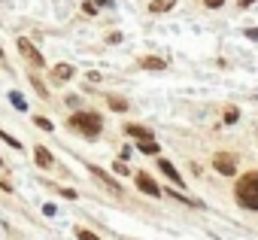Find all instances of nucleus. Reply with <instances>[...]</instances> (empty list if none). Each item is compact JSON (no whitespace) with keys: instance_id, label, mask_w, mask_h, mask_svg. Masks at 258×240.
Listing matches in <instances>:
<instances>
[{"instance_id":"1","label":"nucleus","mask_w":258,"mask_h":240,"mask_svg":"<svg viewBox=\"0 0 258 240\" xmlns=\"http://www.w3.org/2000/svg\"><path fill=\"white\" fill-rule=\"evenodd\" d=\"M234 195H237V204L243 210H258V170L243 173L234 186Z\"/></svg>"},{"instance_id":"2","label":"nucleus","mask_w":258,"mask_h":240,"mask_svg":"<svg viewBox=\"0 0 258 240\" xmlns=\"http://www.w3.org/2000/svg\"><path fill=\"white\" fill-rule=\"evenodd\" d=\"M67 128H73L76 134H82V137L94 140V137H100L103 118H100L97 112H73V115H70V122H67Z\"/></svg>"},{"instance_id":"3","label":"nucleus","mask_w":258,"mask_h":240,"mask_svg":"<svg viewBox=\"0 0 258 240\" xmlns=\"http://www.w3.org/2000/svg\"><path fill=\"white\" fill-rule=\"evenodd\" d=\"M19 52H22V55H25V61H28L31 67H37V70H40V67L46 64V58L40 55V49H37V46H34L31 40H25V37L19 40Z\"/></svg>"},{"instance_id":"4","label":"nucleus","mask_w":258,"mask_h":240,"mask_svg":"<svg viewBox=\"0 0 258 240\" xmlns=\"http://www.w3.org/2000/svg\"><path fill=\"white\" fill-rule=\"evenodd\" d=\"M134 183H137V189H140L143 195H149V198H161V195H164V189H161V186H158L149 173H143V170L134 176Z\"/></svg>"},{"instance_id":"5","label":"nucleus","mask_w":258,"mask_h":240,"mask_svg":"<svg viewBox=\"0 0 258 240\" xmlns=\"http://www.w3.org/2000/svg\"><path fill=\"white\" fill-rule=\"evenodd\" d=\"M213 167H216L222 176H237V161H234L228 152H216V155H213Z\"/></svg>"},{"instance_id":"6","label":"nucleus","mask_w":258,"mask_h":240,"mask_svg":"<svg viewBox=\"0 0 258 240\" xmlns=\"http://www.w3.org/2000/svg\"><path fill=\"white\" fill-rule=\"evenodd\" d=\"M73 73H76V70H73V64H55V67H52V73H49V79H52L55 85H64V82H70V79H73Z\"/></svg>"},{"instance_id":"7","label":"nucleus","mask_w":258,"mask_h":240,"mask_svg":"<svg viewBox=\"0 0 258 240\" xmlns=\"http://www.w3.org/2000/svg\"><path fill=\"white\" fill-rule=\"evenodd\" d=\"M88 173H91V176H97V183H103V186H106V189H109L112 195H121V186H118V183H115V179H112V176H109L106 170H100V167L88 164Z\"/></svg>"},{"instance_id":"8","label":"nucleus","mask_w":258,"mask_h":240,"mask_svg":"<svg viewBox=\"0 0 258 240\" xmlns=\"http://www.w3.org/2000/svg\"><path fill=\"white\" fill-rule=\"evenodd\" d=\"M137 67H140V70H164V67H167V61H164V58H158V55H146V58H140V61H137Z\"/></svg>"},{"instance_id":"9","label":"nucleus","mask_w":258,"mask_h":240,"mask_svg":"<svg viewBox=\"0 0 258 240\" xmlns=\"http://www.w3.org/2000/svg\"><path fill=\"white\" fill-rule=\"evenodd\" d=\"M158 170H161V173H164V176H167L170 183L182 186V176H179V170H176V167H173V164H170L167 158H158Z\"/></svg>"},{"instance_id":"10","label":"nucleus","mask_w":258,"mask_h":240,"mask_svg":"<svg viewBox=\"0 0 258 240\" xmlns=\"http://www.w3.org/2000/svg\"><path fill=\"white\" fill-rule=\"evenodd\" d=\"M124 134L127 137H134V140H155V134L143 125H124Z\"/></svg>"},{"instance_id":"11","label":"nucleus","mask_w":258,"mask_h":240,"mask_svg":"<svg viewBox=\"0 0 258 240\" xmlns=\"http://www.w3.org/2000/svg\"><path fill=\"white\" fill-rule=\"evenodd\" d=\"M176 7V0H152V4H149V13L152 16H164V13H170Z\"/></svg>"},{"instance_id":"12","label":"nucleus","mask_w":258,"mask_h":240,"mask_svg":"<svg viewBox=\"0 0 258 240\" xmlns=\"http://www.w3.org/2000/svg\"><path fill=\"white\" fill-rule=\"evenodd\" d=\"M34 161H37V167H52L55 161H52V152L46 149V146H37L34 149Z\"/></svg>"},{"instance_id":"13","label":"nucleus","mask_w":258,"mask_h":240,"mask_svg":"<svg viewBox=\"0 0 258 240\" xmlns=\"http://www.w3.org/2000/svg\"><path fill=\"white\" fill-rule=\"evenodd\" d=\"M137 152H143V155H158L161 146H158L155 140H137Z\"/></svg>"},{"instance_id":"14","label":"nucleus","mask_w":258,"mask_h":240,"mask_svg":"<svg viewBox=\"0 0 258 240\" xmlns=\"http://www.w3.org/2000/svg\"><path fill=\"white\" fill-rule=\"evenodd\" d=\"M34 125H37L40 131H55V125L49 122V118H46V115H34Z\"/></svg>"},{"instance_id":"15","label":"nucleus","mask_w":258,"mask_h":240,"mask_svg":"<svg viewBox=\"0 0 258 240\" xmlns=\"http://www.w3.org/2000/svg\"><path fill=\"white\" fill-rule=\"evenodd\" d=\"M0 140H4V143H10L13 149H22V140H19V137H13V134H7L4 128H0Z\"/></svg>"},{"instance_id":"16","label":"nucleus","mask_w":258,"mask_h":240,"mask_svg":"<svg viewBox=\"0 0 258 240\" xmlns=\"http://www.w3.org/2000/svg\"><path fill=\"white\" fill-rule=\"evenodd\" d=\"M31 85H34V88H37V94H40V97H49V88H46V85H43V79H37V73H34V76H31Z\"/></svg>"},{"instance_id":"17","label":"nucleus","mask_w":258,"mask_h":240,"mask_svg":"<svg viewBox=\"0 0 258 240\" xmlns=\"http://www.w3.org/2000/svg\"><path fill=\"white\" fill-rule=\"evenodd\" d=\"M10 100H13V106H16L19 112H25V109H28V103H25V97H22L19 91H13V94H10Z\"/></svg>"},{"instance_id":"18","label":"nucleus","mask_w":258,"mask_h":240,"mask_svg":"<svg viewBox=\"0 0 258 240\" xmlns=\"http://www.w3.org/2000/svg\"><path fill=\"white\" fill-rule=\"evenodd\" d=\"M109 109L124 112V109H127V100H124V97H109Z\"/></svg>"},{"instance_id":"19","label":"nucleus","mask_w":258,"mask_h":240,"mask_svg":"<svg viewBox=\"0 0 258 240\" xmlns=\"http://www.w3.org/2000/svg\"><path fill=\"white\" fill-rule=\"evenodd\" d=\"M237 118H240V109H237V106H228V109H225V122H228V125H234Z\"/></svg>"},{"instance_id":"20","label":"nucleus","mask_w":258,"mask_h":240,"mask_svg":"<svg viewBox=\"0 0 258 240\" xmlns=\"http://www.w3.org/2000/svg\"><path fill=\"white\" fill-rule=\"evenodd\" d=\"M76 237H79V240H100V237H97L94 231H88V228H76Z\"/></svg>"},{"instance_id":"21","label":"nucleus","mask_w":258,"mask_h":240,"mask_svg":"<svg viewBox=\"0 0 258 240\" xmlns=\"http://www.w3.org/2000/svg\"><path fill=\"white\" fill-rule=\"evenodd\" d=\"M82 13H85V16H94V13H97V4L91 7V4H88V0H82Z\"/></svg>"},{"instance_id":"22","label":"nucleus","mask_w":258,"mask_h":240,"mask_svg":"<svg viewBox=\"0 0 258 240\" xmlns=\"http://www.w3.org/2000/svg\"><path fill=\"white\" fill-rule=\"evenodd\" d=\"M204 7L207 10H219V7H225V0H204Z\"/></svg>"},{"instance_id":"23","label":"nucleus","mask_w":258,"mask_h":240,"mask_svg":"<svg viewBox=\"0 0 258 240\" xmlns=\"http://www.w3.org/2000/svg\"><path fill=\"white\" fill-rule=\"evenodd\" d=\"M112 170H115V173H121V176H127V167H124L121 161H115V164H112Z\"/></svg>"},{"instance_id":"24","label":"nucleus","mask_w":258,"mask_h":240,"mask_svg":"<svg viewBox=\"0 0 258 240\" xmlns=\"http://www.w3.org/2000/svg\"><path fill=\"white\" fill-rule=\"evenodd\" d=\"M43 213H46V216H55V213H58V207H55V204H46V207H43Z\"/></svg>"},{"instance_id":"25","label":"nucleus","mask_w":258,"mask_h":240,"mask_svg":"<svg viewBox=\"0 0 258 240\" xmlns=\"http://www.w3.org/2000/svg\"><path fill=\"white\" fill-rule=\"evenodd\" d=\"M61 195H64V198H70V201H76V192H73V189H61Z\"/></svg>"},{"instance_id":"26","label":"nucleus","mask_w":258,"mask_h":240,"mask_svg":"<svg viewBox=\"0 0 258 240\" xmlns=\"http://www.w3.org/2000/svg\"><path fill=\"white\" fill-rule=\"evenodd\" d=\"M246 37H249V40H258V28H249V31H246Z\"/></svg>"},{"instance_id":"27","label":"nucleus","mask_w":258,"mask_h":240,"mask_svg":"<svg viewBox=\"0 0 258 240\" xmlns=\"http://www.w3.org/2000/svg\"><path fill=\"white\" fill-rule=\"evenodd\" d=\"M252 4H255V0H240V10H249Z\"/></svg>"},{"instance_id":"28","label":"nucleus","mask_w":258,"mask_h":240,"mask_svg":"<svg viewBox=\"0 0 258 240\" xmlns=\"http://www.w3.org/2000/svg\"><path fill=\"white\" fill-rule=\"evenodd\" d=\"M0 58H4V49H0Z\"/></svg>"}]
</instances>
